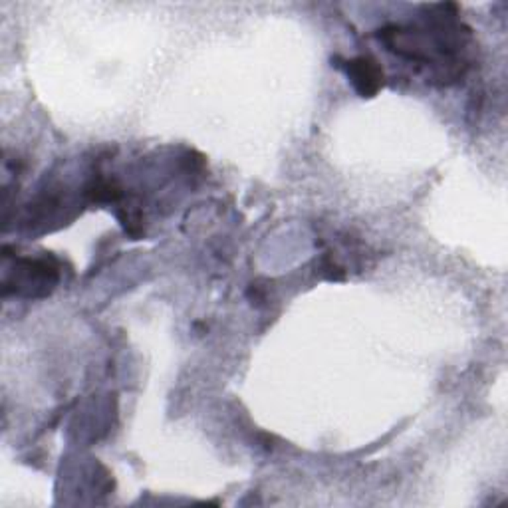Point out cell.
Returning <instances> with one entry per match:
<instances>
[{
    "label": "cell",
    "instance_id": "2",
    "mask_svg": "<svg viewBox=\"0 0 508 508\" xmlns=\"http://www.w3.org/2000/svg\"><path fill=\"white\" fill-rule=\"evenodd\" d=\"M87 195L96 203H115L117 198L122 197V191L112 181H101L99 179V181H94L92 185L87 187Z\"/></svg>",
    "mask_w": 508,
    "mask_h": 508
},
{
    "label": "cell",
    "instance_id": "3",
    "mask_svg": "<svg viewBox=\"0 0 508 508\" xmlns=\"http://www.w3.org/2000/svg\"><path fill=\"white\" fill-rule=\"evenodd\" d=\"M322 270L326 273V276H328L330 280H342V278L346 276L344 268H342V266H338L332 256H326V259H324Z\"/></svg>",
    "mask_w": 508,
    "mask_h": 508
},
{
    "label": "cell",
    "instance_id": "1",
    "mask_svg": "<svg viewBox=\"0 0 508 508\" xmlns=\"http://www.w3.org/2000/svg\"><path fill=\"white\" fill-rule=\"evenodd\" d=\"M346 72L361 98H373L384 87V70L370 56H360L356 60H349Z\"/></svg>",
    "mask_w": 508,
    "mask_h": 508
}]
</instances>
